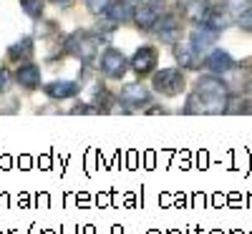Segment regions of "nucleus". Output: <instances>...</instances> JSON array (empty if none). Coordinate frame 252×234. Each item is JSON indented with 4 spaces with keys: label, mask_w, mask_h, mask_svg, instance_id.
Here are the masks:
<instances>
[{
    "label": "nucleus",
    "mask_w": 252,
    "mask_h": 234,
    "mask_svg": "<svg viewBox=\"0 0 252 234\" xmlns=\"http://www.w3.org/2000/svg\"><path fill=\"white\" fill-rule=\"evenodd\" d=\"M66 53H71L81 63H91L98 56V38L91 35V33H86V30H76L66 40Z\"/></svg>",
    "instance_id": "nucleus-1"
},
{
    "label": "nucleus",
    "mask_w": 252,
    "mask_h": 234,
    "mask_svg": "<svg viewBox=\"0 0 252 234\" xmlns=\"http://www.w3.org/2000/svg\"><path fill=\"white\" fill-rule=\"evenodd\" d=\"M184 111L187 114H222V111H227V96L194 91L192 96L187 98Z\"/></svg>",
    "instance_id": "nucleus-2"
},
{
    "label": "nucleus",
    "mask_w": 252,
    "mask_h": 234,
    "mask_svg": "<svg viewBox=\"0 0 252 234\" xmlns=\"http://www.w3.org/2000/svg\"><path fill=\"white\" fill-rule=\"evenodd\" d=\"M154 91L161 93V96H179L187 86V81H184V73L177 71V68H164L154 76Z\"/></svg>",
    "instance_id": "nucleus-3"
},
{
    "label": "nucleus",
    "mask_w": 252,
    "mask_h": 234,
    "mask_svg": "<svg viewBox=\"0 0 252 234\" xmlns=\"http://www.w3.org/2000/svg\"><path fill=\"white\" fill-rule=\"evenodd\" d=\"M164 8V0H141V5L134 8V20L141 30H152V26L159 20Z\"/></svg>",
    "instance_id": "nucleus-4"
},
{
    "label": "nucleus",
    "mask_w": 252,
    "mask_h": 234,
    "mask_svg": "<svg viewBox=\"0 0 252 234\" xmlns=\"http://www.w3.org/2000/svg\"><path fill=\"white\" fill-rule=\"evenodd\" d=\"M152 30L164 40V43H177L182 38V23L174 15H159V20L152 26Z\"/></svg>",
    "instance_id": "nucleus-5"
},
{
    "label": "nucleus",
    "mask_w": 252,
    "mask_h": 234,
    "mask_svg": "<svg viewBox=\"0 0 252 234\" xmlns=\"http://www.w3.org/2000/svg\"><path fill=\"white\" fill-rule=\"evenodd\" d=\"M101 71L103 76H109V78H124L126 73V56L116 48H109L106 53L101 56Z\"/></svg>",
    "instance_id": "nucleus-6"
},
{
    "label": "nucleus",
    "mask_w": 252,
    "mask_h": 234,
    "mask_svg": "<svg viewBox=\"0 0 252 234\" xmlns=\"http://www.w3.org/2000/svg\"><path fill=\"white\" fill-rule=\"evenodd\" d=\"M119 101L131 106V109H141V106H146L152 98H149L146 86H141V83H126V86L121 88V93H119Z\"/></svg>",
    "instance_id": "nucleus-7"
},
{
    "label": "nucleus",
    "mask_w": 252,
    "mask_h": 234,
    "mask_svg": "<svg viewBox=\"0 0 252 234\" xmlns=\"http://www.w3.org/2000/svg\"><path fill=\"white\" fill-rule=\"evenodd\" d=\"M154 66H157V48H152V46L139 48L131 58V68L136 76H149L154 71Z\"/></svg>",
    "instance_id": "nucleus-8"
},
{
    "label": "nucleus",
    "mask_w": 252,
    "mask_h": 234,
    "mask_svg": "<svg viewBox=\"0 0 252 234\" xmlns=\"http://www.w3.org/2000/svg\"><path fill=\"white\" fill-rule=\"evenodd\" d=\"M217 30H212L209 26H204V23H199L197 26V30L192 33V40H189V43H192V48L199 53V56H204L209 48L215 46V40H217Z\"/></svg>",
    "instance_id": "nucleus-9"
},
{
    "label": "nucleus",
    "mask_w": 252,
    "mask_h": 234,
    "mask_svg": "<svg viewBox=\"0 0 252 234\" xmlns=\"http://www.w3.org/2000/svg\"><path fill=\"white\" fill-rule=\"evenodd\" d=\"M46 96L48 98H53V101H63V98H73L78 91H81V86L76 81H53V83H46Z\"/></svg>",
    "instance_id": "nucleus-10"
},
{
    "label": "nucleus",
    "mask_w": 252,
    "mask_h": 234,
    "mask_svg": "<svg viewBox=\"0 0 252 234\" xmlns=\"http://www.w3.org/2000/svg\"><path fill=\"white\" fill-rule=\"evenodd\" d=\"M15 81H18L23 88L33 91V88L40 86V68L35 66V63H23V66L15 71Z\"/></svg>",
    "instance_id": "nucleus-11"
},
{
    "label": "nucleus",
    "mask_w": 252,
    "mask_h": 234,
    "mask_svg": "<svg viewBox=\"0 0 252 234\" xmlns=\"http://www.w3.org/2000/svg\"><path fill=\"white\" fill-rule=\"evenodd\" d=\"M103 13H106V18L114 20L116 26L124 23V20H129V18H134V8H131L129 0H114V3L106 5V10H103Z\"/></svg>",
    "instance_id": "nucleus-12"
},
{
    "label": "nucleus",
    "mask_w": 252,
    "mask_h": 234,
    "mask_svg": "<svg viewBox=\"0 0 252 234\" xmlns=\"http://www.w3.org/2000/svg\"><path fill=\"white\" fill-rule=\"evenodd\" d=\"M182 10H184V15L189 20H194V23H204L212 8H209V0H184Z\"/></svg>",
    "instance_id": "nucleus-13"
},
{
    "label": "nucleus",
    "mask_w": 252,
    "mask_h": 234,
    "mask_svg": "<svg viewBox=\"0 0 252 234\" xmlns=\"http://www.w3.org/2000/svg\"><path fill=\"white\" fill-rule=\"evenodd\" d=\"M204 66L212 73H224V71L232 68V56H229L227 51H212L204 58Z\"/></svg>",
    "instance_id": "nucleus-14"
},
{
    "label": "nucleus",
    "mask_w": 252,
    "mask_h": 234,
    "mask_svg": "<svg viewBox=\"0 0 252 234\" xmlns=\"http://www.w3.org/2000/svg\"><path fill=\"white\" fill-rule=\"evenodd\" d=\"M174 58L182 63L184 68H197L202 60H197V58H204V56H199L194 48H192V43H187V46H182V43H174Z\"/></svg>",
    "instance_id": "nucleus-15"
},
{
    "label": "nucleus",
    "mask_w": 252,
    "mask_h": 234,
    "mask_svg": "<svg viewBox=\"0 0 252 234\" xmlns=\"http://www.w3.org/2000/svg\"><path fill=\"white\" fill-rule=\"evenodd\" d=\"M194 91L227 96V86H224V81H222V78H217V76H202V78L197 81V88H194Z\"/></svg>",
    "instance_id": "nucleus-16"
},
{
    "label": "nucleus",
    "mask_w": 252,
    "mask_h": 234,
    "mask_svg": "<svg viewBox=\"0 0 252 234\" xmlns=\"http://www.w3.org/2000/svg\"><path fill=\"white\" fill-rule=\"evenodd\" d=\"M229 23H232V10H209V15H207V20H204V26H209L212 30H224Z\"/></svg>",
    "instance_id": "nucleus-17"
},
{
    "label": "nucleus",
    "mask_w": 252,
    "mask_h": 234,
    "mask_svg": "<svg viewBox=\"0 0 252 234\" xmlns=\"http://www.w3.org/2000/svg\"><path fill=\"white\" fill-rule=\"evenodd\" d=\"M8 56L13 58V60H20V58H33V38H20L18 43H13L10 46V51H8Z\"/></svg>",
    "instance_id": "nucleus-18"
},
{
    "label": "nucleus",
    "mask_w": 252,
    "mask_h": 234,
    "mask_svg": "<svg viewBox=\"0 0 252 234\" xmlns=\"http://www.w3.org/2000/svg\"><path fill=\"white\" fill-rule=\"evenodd\" d=\"M43 5H46V0H20V8H23L31 18L43 15Z\"/></svg>",
    "instance_id": "nucleus-19"
},
{
    "label": "nucleus",
    "mask_w": 252,
    "mask_h": 234,
    "mask_svg": "<svg viewBox=\"0 0 252 234\" xmlns=\"http://www.w3.org/2000/svg\"><path fill=\"white\" fill-rule=\"evenodd\" d=\"M237 23H240V28H242V30H250V33H252V8H245V10L240 13Z\"/></svg>",
    "instance_id": "nucleus-20"
},
{
    "label": "nucleus",
    "mask_w": 252,
    "mask_h": 234,
    "mask_svg": "<svg viewBox=\"0 0 252 234\" xmlns=\"http://www.w3.org/2000/svg\"><path fill=\"white\" fill-rule=\"evenodd\" d=\"M109 3H111V0H86V8H89L94 15H101L103 10H106Z\"/></svg>",
    "instance_id": "nucleus-21"
},
{
    "label": "nucleus",
    "mask_w": 252,
    "mask_h": 234,
    "mask_svg": "<svg viewBox=\"0 0 252 234\" xmlns=\"http://www.w3.org/2000/svg\"><path fill=\"white\" fill-rule=\"evenodd\" d=\"M111 101H114V98H111L109 91H98V93H96V106H98V109H109Z\"/></svg>",
    "instance_id": "nucleus-22"
},
{
    "label": "nucleus",
    "mask_w": 252,
    "mask_h": 234,
    "mask_svg": "<svg viewBox=\"0 0 252 234\" xmlns=\"http://www.w3.org/2000/svg\"><path fill=\"white\" fill-rule=\"evenodd\" d=\"M247 3H250V0H224V8H227V10H240V13H242V8H247Z\"/></svg>",
    "instance_id": "nucleus-23"
},
{
    "label": "nucleus",
    "mask_w": 252,
    "mask_h": 234,
    "mask_svg": "<svg viewBox=\"0 0 252 234\" xmlns=\"http://www.w3.org/2000/svg\"><path fill=\"white\" fill-rule=\"evenodd\" d=\"M8 86H10V73L5 68H0V93H5Z\"/></svg>",
    "instance_id": "nucleus-24"
},
{
    "label": "nucleus",
    "mask_w": 252,
    "mask_h": 234,
    "mask_svg": "<svg viewBox=\"0 0 252 234\" xmlns=\"http://www.w3.org/2000/svg\"><path fill=\"white\" fill-rule=\"evenodd\" d=\"M51 3H56V5H61V8H68L73 0H51Z\"/></svg>",
    "instance_id": "nucleus-25"
}]
</instances>
